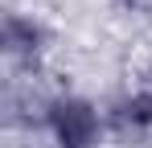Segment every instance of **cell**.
<instances>
[{
  "label": "cell",
  "instance_id": "1",
  "mask_svg": "<svg viewBox=\"0 0 152 148\" xmlns=\"http://www.w3.org/2000/svg\"><path fill=\"white\" fill-rule=\"evenodd\" d=\"M50 127H53V140L62 148H91L99 140V111L86 99L66 95L50 107Z\"/></svg>",
  "mask_w": 152,
  "mask_h": 148
},
{
  "label": "cell",
  "instance_id": "2",
  "mask_svg": "<svg viewBox=\"0 0 152 148\" xmlns=\"http://www.w3.org/2000/svg\"><path fill=\"white\" fill-rule=\"evenodd\" d=\"M37 41H41V29L37 25L21 21V17H8L4 21V45L12 53H29V49H37Z\"/></svg>",
  "mask_w": 152,
  "mask_h": 148
},
{
  "label": "cell",
  "instance_id": "3",
  "mask_svg": "<svg viewBox=\"0 0 152 148\" xmlns=\"http://www.w3.org/2000/svg\"><path fill=\"white\" fill-rule=\"evenodd\" d=\"M119 123L124 127H152V91H140L119 103Z\"/></svg>",
  "mask_w": 152,
  "mask_h": 148
},
{
  "label": "cell",
  "instance_id": "4",
  "mask_svg": "<svg viewBox=\"0 0 152 148\" xmlns=\"http://www.w3.org/2000/svg\"><path fill=\"white\" fill-rule=\"evenodd\" d=\"M124 4H140V0H124Z\"/></svg>",
  "mask_w": 152,
  "mask_h": 148
}]
</instances>
